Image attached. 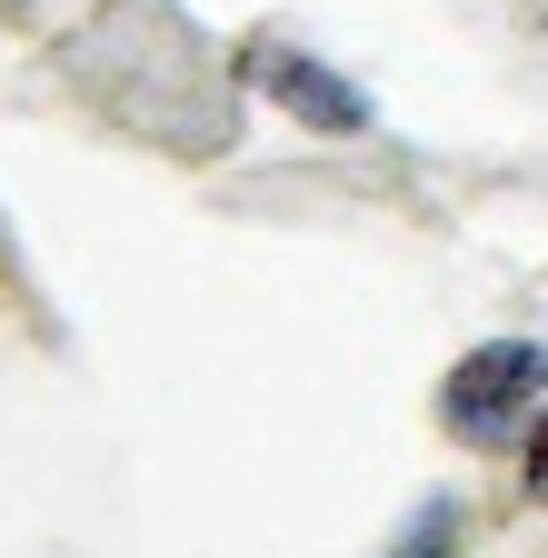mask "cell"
I'll list each match as a JSON object with an SVG mask.
<instances>
[{
    "label": "cell",
    "mask_w": 548,
    "mask_h": 558,
    "mask_svg": "<svg viewBox=\"0 0 548 558\" xmlns=\"http://www.w3.org/2000/svg\"><path fill=\"white\" fill-rule=\"evenodd\" d=\"M538 389H548V349H538V339H489V349H468V360L449 369L439 418H449L459 439H499Z\"/></svg>",
    "instance_id": "obj_1"
},
{
    "label": "cell",
    "mask_w": 548,
    "mask_h": 558,
    "mask_svg": "<svg viewBox=\"0 0 548 558\" xmlns=\"http://www.w3.org/2000/svg\"><path fill=\"white\" fill-rule=\"evenodd\" d=\"M269 90H280V100H290V120H309V130H339V140L369 130V100H360L350 81H329L319 60H300V50L269 60Z\"/></svg>",
    "instance_id": "obj_2"
},
{
    "label": "cell",
    "mask_w": 548,
    "mask_h": 558,
    "mask_svg": "<svg viewBox=\"0 0 548 558\" xmlns=\"http://www.w3.org/2000/svg\"><path fill=\"white\" fill-rule=\"evenodd\" d=\"M439 538H449V509H429V519H419V529H409V538H399L389 558H439Z\"/></svg>",
    "instance_id": "obj_3"
},
{
    "label": "cell",
    "mask_w": 548,
    "mask_h": 558,
    "mask_svg": "<svg viewBox=\"0 0 548 558\" xmlns=\"http://www.w3.org/2000/svg\"><path fill=\"white\" fill-rule=\"evenodd\" d=\"M528 488H548V429L528 439Z\"/></svg>",
    "instance_id": "obj_4"
}]
</instances>
